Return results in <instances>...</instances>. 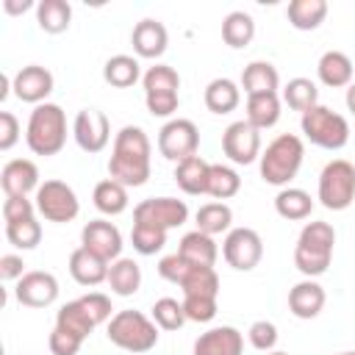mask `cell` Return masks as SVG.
Returning <instances> with one entry per match:
<instances>
[{"mask_svg": "<svg viewBox=\"0 0 355 355\" xmlns=\"http://www.w3.org/2000/svg\"><path fill=\"white\" fill-rule=\"evenodd\" d=\"M150 139L139 125H125L116 136H114V147H111V158H108V178H114L116 183L136 189L144 186L150 178Z\"/></svg>", "mask_w": 355, "mask_h": 355, "instance_id": "6da1fadb", "label": "cell"}, {"mask_svg": "<svg viewBox=\"0 0 355 355\" xmlns=\"http://www.w3.org/2000/svg\"><path fill=\"white\" fill-rule=\"evenodd\" d=\"M111 297L103 291H89L72 302H64L55 313V330L72 336L75 341H86L97 324L111 322Z\"/></svg>", "mask_w": 355, "mask_h": 355, "instance_id": "7a4b0ae2", "label": "cell"}, {"mask_svg": "<svg viewBox=\"0 0 355 355\" xmlns=\"http://www.w3.org/2000/svg\"><path fill=\"white\" fill-rule=\"evenodd\" d=\"M25 141L33 155H55L67 144V114L61 111L58 103H42L31 111L28 128H25Z\"/></svg>", "mask_w": 355, "mask_h": 355, "instance_id": "3957f363", "label": "cell"}, {"mask_svg": "<svg viewBox=\"0 0 355 355\" xmlns=\"http://www.w3.org/2000/svg\"><path fill=\"white\" fill-rule=\"evenodd\" d=\"M333 244H336V230L330 222H308L297 236L294 266L305 277L324 275L333 261Z\"/></svg>", "mask_w": 355, "mask_h": 355, "instance_id": "277c9868", "label": "cell"}, {"mask_svg": "<svg viewBox=\"0 0 355 355\" xmlns=\"http://www.w3.org/2000/svg\"><path fill=\"white\" fill-rule=\"evenodd\" d=\"M305 158V144L300 136L294 133H280L277 139H272L266 144V150H261V178L269 186H288V180L300 172Z\"/></svg>", "mask_w": 355, "mask_h": 355, "instance_id": "5b68a950", "label": "cell"}, {"mask_svg": "<svg viewBox=\"0 0 355 355\" xmlns=\"http://www.w3.org/2000/svg\"><path fill=\"white\" fill-rule=\"evenodd\" d=\"M158 324L141 311H116L105 327V336L114 347L125 352H150L158 344Z\"/></svg>", "mask_w": 355, "mask_h": 355, "instance_id": "8992f818", "label": "cell"}, {"mask_svg": "<svg viewBox=\"0 0 355 355\" xmlns=\"http://www.w3.org/2000/svg\"><path fill=\"white\" fill-rule=\"evenodd\" d=\"M158 275L175 286L183 288V297L189 294H214L219 297V275L214 266H197L186 261L183 255L172 252L158 261Z\"/></svg>", "mask_w": 355, "mask_h": 355, "instance_id": "52a82bcc", "label": "cell"}, {"mask_svg": "<svg viewBox=\"0 0 355 355\" xmlns=\"http://www.w3.org/2000/svg\"><path fill=\"white\" fill-rule=\"evenodd\" d=\"M300 128L305 139L322 150H341L349 141V122L327 105H313L311 111H305Z\"/></svg>", "mask_w": 355, "mask_h": 355, "instance_id": "ba28073f", "label": "cell"}, {"mask_svg": "<svg viewBox=\"0 0 355 355\" xmlns=\"http://www.w3.org/2000/svg\"><path fill=\"white\" fill-rule=\"evenodd\" d=\"M355 200V166L344 158L327 161L319 172V202L327 211H347Z\"/></svg>", "mask_w": 355, "mask_h": 355, "instance_id": "9c48e42d", "label": "cell"}, {"mask_svg": "<svg viewBox=\"0 0 355 355\" xmlns=\"http://www.w3.org/2000/svg\"><path fill=\"white\" fill-rule=\"evenodd\" d=\"M36 211L39 216H44L47 222H72L80 211V202H78V194L69 183L64 180H44L39 189H36Z\"/></svg>", "mask_w": 355, "mask_h": 355, "instance_id": "30bf717a", "label": "cell"}, {"mask_svg": "<svg viewBox=\"0 0 355 355\" xmlns=\"http://www.w3.org/2000/svg\"><path fill=\"white\" fill-rule=\"evenodd\" d=\"M197 147H200V130L191 119H169L161 130H158V153L166 158V161H186L191 155H197Z\"/></svg>", "mask_w": 355, "mask_h": 355, "instance_id": "8fae6325", "label": "cell"}, {"mask_svg": "<svg viewBox=\"0 0 355 355\" xmlns=\"http://www.w3.org/2000/svg\"><path fill=\"white\" fill-rule=\"evenodd\" d=\"M222 255L236 272H250L263 258V241L252 227H230L222 241Z\"/></svg>", "mask_w": 355, "mask_h": 355, "instance_id": "7c38bea8", "label": "cell"}, {"mask_svg": "<svg viewBox=\"0 0 355 355\" xmlns=\"http://www.w3.org/2000/svg\"><path fill=\"white\" fill-rule=\"evenodd\" d=\"M189 219V205L178 197H147L133 208V222H144L161 230L180 227Z\"/></svg>", "mask_w": 355, "mask_h": 355, "instance_id": "4fadbf2b", "label": "cell"}, {"mask_svg": "<svg viewBox=\"0 0 355 355\" xmlns=\"http://www.w3.org/2000/svg\"><path fill=\"white\" fill-rule=\"evenodd\" d=\"M222 153L233 161V164H252L255 158H261V130L252 128L247 119L230 122L222 133Z\"/></svg>", "mask_w": 355, "mask_h": 355, "instance_id": "5bb4252c", "label": "cell"}, {"mask_svg": "<svg viewBox=\"0 0 355 355\" xmlns=\"http://www.w3.org/2000/svg\"><path fill=\"white\" fill-rule=\"evenodd\" d=\"M14 297L25 308H47L58 300V280L55 275L42 272V269L25 272L14 286Z\"/></svg>", "mask_w": 355, "mask_h": 355, "instance_id": "9a60e30c", "label": "cell"}, {"mask_svg": "<svg viewBox=\"0 0 355 355\" xmlns=\"http://www.w3.org/2000/svg\"><path fill=\"white\" fill-rule=\"evenodd\" d=\"M72 136L78 141V147L83 153H100L105 150L108 139H111V125H108V116L97 108H83L75 114V122H72Z\"/></svg>", "mask_w": 355, "mask_h": 355, "instance_id": "2e32d148", "label": "cell"}, {"mask_svg": "<svg viewBox=\"0 0 355 355\" xmlns=\"http://www.w3.org/2000/svg\"><path fill=\"white\" fill-rule=\"evenodd\" d=\"M80 247H86L89 252L114 263L116 258H122V233L108 219H92L80 230Z\"/></svg>", "mask_w": 355, "mask_h": 355, "instance_id": "e0dca14e", "label": "cell"}, {"mask_svg": "<svg viewBox=\"0 0 355 355\" xmlns=\"http://www.w3.org/2000/svg\"><path fill=\"white\" fill-rule=\"evenodd\" d=\"M11 92L17 94V100L31 103L36 108L47 103V94L53 92V72L39 64H28L11 78Z\"/></svg>", "mask_w": 355, "mask_h": 355, "instance_id": "ac0fdd59", "label": "cell"}, {"mask_svg": "<svg viewBox=\"0 0 355 355\" xmlns=\"http://www.w3.org/2000/svg\"><path fill=\"white\" fill-rule=\"evenodd\" d=\"M0 186H3L6 197H28L31 191H36L42 186L39 183V166L31 158H14L3 166Z\"/></svg>", "mask_w": 355, "mask_h": 355, "instance_id": "d6986e66", "label": "cell"}, {"mask_svg": "<svg viewBox=\"0 0 355 355\" xmlns=\"http://www.w3.org/2000/svg\"><path fill=\"white\" fill-rule=\"evenodd\" d=\"M241 352H244V336L236 327L222 324L200 333L191 355H241Z\"/></svg>", "mask_w": 355, "mask_h": 355, "instance_id": "ffe728a7", "label": "cell"}, {"mask_svg": "<svg viewBox=\"0 0 355 355\" xmlns=\"http://www.w3.org/2000/svg\"><path fill=\"white\" fill-rule=\"evenodd\" d=\"M130 44H133V53L139 58H161L166 53L169 33H166L164 22H158V19H141V22H136V28L130 33Z\"/></svg>", "mask_w": 355, "mask_h": 355, "instance_id": "44dd1931", "label": "cell"}, {"mask_svg": "<svg viewBox=\"0 0 355 355\" xmlns=\"http://www.w3.org/2000/svg\"><path fill=\"white\" fill-rule=\"evenodd\" d=\"M324 288L313 280V277H305L300 280L297 286H291L288 291V311L297 316V319H316L324 308Z\"/></svg>", "mask_w": 355, "mask_h": 355, "instance_id": "7402d4cb", "label": "cell"}, {"mask_svg": "<svg viewBox=\"0 0 355 355\" xmlns=\"http://www.w3.org/2000/svg\"><path fill=\"white\" fill-rule=\"evenodd\" d=\"M108 266H111L108 261H103L100 255L89 252L86 247H78L69 255V275L80 286H100V283H105L108 280Z\"/></svg>", "mask_w": 355, "mask_h": 355, "instance_id": "603a6c76", "label": "cell"}, {"mask_svg": "<svg viewBox=\"0 0 355 355\" xmlns=\"http://www.w3.org/2000/svg\"><path fill=\"white\" fill-rule=\"evenodd\" d=\"M316 75L330 89L349 86L352 83V61L341 50H327V53H322V58L316 64Z\"/></svg>", "mask_w": 355, "mask_h": 355, "instance_id": "cb8c5ba5", "label": "cell"}, {"mask_svg": "<svg viewBox=\"0 0 355 355\" xmlns=\"http://www.w3.org/2000/svg\"><path fill=\"white\" fill-rule=\"evenodd\" d=\"M208 169H211V164L205 158H200V155H191V158L175 164V183H178V189L191 194V197L205 194V189H208Z\"/></svg>", "mask_w": 355, "mask_h": 355, "instance_id": "d4e9b609", "label": "cell"}, {"mask_svg": "<svg viewBox=\"0 0 355 355\" xmlns=\"http://www.w3.org/2000/svg\"><path fill=\"white\" fill-rule=\"evenodd\" d=\"M241 89L250 94H272L280 89L277 67L269 61H250L241 72Z\"/></svg>", "mask_w": 355, "mask_h": 355, "instance_id": "484cf974", "label": "cell"}, {"mask_svg": "<svg viewBox=\"0 0 355 355\" xmlns=\"http://www.w3.org/2000/svg\"><path fill=\"white\" fill-rule=\"evenodd\" d=\"M178 255H183L186 261L197 263V266H214L219 258V247L214 241V236L202 233V230H191L180 239L178 244Z\"/></svg>", "mask_w": 355, "mask_h": 355, "instance_id": "4316f807", "label": "cell"}, {"mask_svg": "<svg viewBox=\"0 0 355 355\" xmlns=\"http://www.w3.org/2000/svg\"><path fill=\"white\" fill-rule=\"evenodd\" d=\"M205 108L211 114H230L239 108L241 103V89L230 80V78H214L208 86H205Z\"/></svg>", "mask_w": 355, "mask_h": 355, "instance_id": "83f0119b", "label": "cell"}, {"mask_svg": "<svg viewBox=\"0 0 355 355\" xmlns=\"http://www.w3.org/2000/svg\"><path fill=\"white\" fill-rule=\"evenodd\" d=\"M114 294L119 297H133L141 286V266L133 261V258H116L111 266H108V280Z\"/></svg>", "mask_w": 355, "mask_h": 355, "instance_id": "f1b7e54d", "label": "cell"}, {"mask_svg": "<svg viewBox=\"0 0 355 355\" xmlns=\"http://www.w3.org/2000/svg\"><path fill=\"white\" fill-rule=\"evenodd\" d=\"M286 17L297 31H316L327 17V0H291Z\"/></svg>", "mask_w": 355, "mask_h": 355, "instance_id": "f546056e", "label": "cell"}, {"mask_svg": "<svg viewBox=\"0 0 355 355\" xmlns=\"http://www.w3.org/2000/svg\"><path fill=\"white\" fill-rule=\"evenodd\" d=\"M244 119L258 130L275 128L277 119H280V97H277V92H272V94H250Z\"/></svg>", "mask_w": 355, "mask_h": 355, "instance_id": "4dcf8cb0", "label": "cell"}, {"mask_svg": "<svg viewBox=\"0 0 355 355\" xmlns=\"http://www.w3.org/2000/svg\"><path fill=\"white\" fill-rule=\"evenodd\" d=\"M139 78H141V64H139V58H133V55L119 53V55H111V58L103 64V80H105L108 86L128 89V86H133Z\"/></svg>", "mask_w": 355, "mask_h": 355, "instance_id": "1f68e13d", "label": "cell"}, {"mask_svg": "<svg viewBox=\"0 0 355 355\" xmlns=\"http://www.w3.org/2000/svg\"><path fill=\"white\" fill-rule=\"evenodd\" d=\"M275 211L288 219V222H300V219H308L311 211H313V200L305 189H294V186H286L277 191L275 197Z\"/></svg>", "mask_w": 355, "mask_h": 355, "instance_id": "d6a6232c", "label": "cell"}, {"mask_svg": "<svg viewBox=\"0 0 355 355\" xmlns=\"http://www.w3.org/2000/svg\"><path fill=\"white\" fill-rule=\"evenodd\" d=\"M92 200H94V208H97L100 214H105V216H119V214L128 208V186L116 183L114 178H105V180H100V183L94 186Z\"/></svg>", "mask_w": 355, "mask_h": 355, "instance_id": "836d02e7", "label": "cell"}, {"mask_svg": "<svg viewBox=\"0 0 355 355\" xmlns=\"http://www.w3.org/2000/svg\"><path fill=\"white\" fill-rule=\"evenodd\" d=\"M36 22L44 33H64L72 22V6L67 0H42L36 3Z\"/></svg>", "mask_w": 355, "mask_h": 355, "instance_id": "e575fe53", "label": "cell"}, {"mask_svg": "<svg viewBox=\"0 0 355 355\" xmlns=\"http://www.w3.org/2000/svg\"><path fill=\"white\" fill-rule=\"evenodd\" d=\"M252 36H255V19L247 11H230L222 19V39L227 47L241 50L252 42Z\"/></svg>", "mask_w": 355, "mask_h": 355, "instance_id": "d590c367", "label": "cell"}, {"mask_svg": "<svg viewBox=\"0 0 355 355\" xmlns=\"http://www.w3.org/2000/svg\"><path fill=\"white\" fill-rule=\"evenodd\" d=\"M194 222H197V230H202L208 236H219V233H227L230 230L233 211H230L227 202H205V205L197 208Z\"/></svg>", "mask_w": 355, "mask_h": 355, "instance_id": "8d00e7d4", "label": "cell"}, {"mask_svg": "<svg viewBox=\"0 0 355 355\" xmlns=\"http://www.w3.org/2000/svg\"><path fill=\"white\" fill-rule=\"evenodd\" d=\"M283 103L291 108V111H311L313 105H319V89L311 78H291L286 86H283Z\"/></svg>", "mask_w": 355, "mask_h": 355, "instance_id": "74e56055", "label": "cell"}, {"mask_svg": "<svg viewBox=\"0 0 355 355\" xmlns=\"http://www.w3.org/2000/svg\"><path fill=\"white\" fill-rule=\"evenodd\" d=\"M239 189H241V178H239V172L233 166H227V164H211V169H208V189H205L208 197H216L222 202V200L236 197Z\"/></svg>", "mask_w": 355, "mask_h": 355, "instance_id": "f35d334b", "label": "cell"}, {"mask_svg": "<svg viewBox=\"0 0 355 355\" xmlns=\"http://www.w3.org/2000/svg\"><path fill=\"white\" fill-rule=\"evenodd\" d=\"M144 94H178L180 89V75L169 64H155L141 75Z\"/></svg>", "mask_w": 355, "mask_h": 355, "instance_id": "ab89813d", "label": "cell"}, {"mask_svg": "<svg viewBox=\"0 0 355 355\" xmlns=\"http://www.w3.org/2000/svg\"><path fill=\"white\" fill-rule=\"evenodd\" d=\"M153 313V322L161 327V330H180L189 319H186V311H183V302H178L175 297H161L153 302L150 308Z\"/></svg>", "mask_w": 355, "mask_h": 355, "instance_id": "60d3db41", "label": "cell"}, {"mask_svg": "<svg viewBox=\"0 0 355 355\" xmlns=\"http://www.w3.org/2000/svg\"><path fill=\"white\" fill-rule=\"evenodd\" d=\"M6 239L17 247V250H33L42 241V225L36 222V216L31 219H17V222H6Z\"/></svg>", "mask_w": 355, "mask_h": 355, "instance_id": "b9f144b4", "label": "cell"}, {"mask_svg": "<svg viewBox=\"0 0 355 355\" xmlns=\"http://www.w3.org/2000/svg\"><path fill=\"white\" fill-rule=\"evenodd\" d=\"M130 241H133V250L139 255H155L166 244V230L153 227V225H144V222H133Z\"/></svg>", "mask_w": 355, "mask_h": 355, "instance_id": "7bdbcfd3", "label": "cell"}, {"mask_svg": "<svg viewBox=\"0 0 355 355\" xmlns=\"http://www.w3.org/2000/svg\"><path fill=\"white\" fill-rule=\"evenodd\" d=\"M216 308L219 305H216L214 294H189V297H183V311H186L189 322L205 324V322H211L216 316Z\"/></svg>", "mask_w": 355, "mask_h": 355, "instance_id": "ee69618b", "label": "cell"}, {"mask_svg": "<svg viewBox=\"0 0 355 355\" xmlns=\"http://www.w3.org/2000/svg\"><path fill=\"white\" fill-rule=\"evenodd\" d=\"M247 338H250V344H252L258 352H272L275 344H277V327H275V322H269V319H258V322L250 324Z\"/></svg>", "mask_w": 355, "mask_h": 355, "instance_id": "f6af8a7d", "label": "cell"}, {"mask_svg": "<svg viewBox=\"0 0 355 355\" xmlns=\"http://www.w3.org/2000/svg\"><path fill=\"white\" fill-rule=\"evenodd\" d=\"M36 202L28 197H6L3 200V219L6 222H17V219H31L36 216Z\"/></svg>", "mask_w": 355, "mask_h": 355, "instance_id": "bcb514c9", "label": "cell"}, {"mask_svg": "<svg viewBox=\"0 0 355 355\" xmlns=\"http://www.w3.org/2000/svg\"><path fill=\"white\" fill-rule=\"evenodd\" d=\"M144 105L153 116H172L180 105L178 94H144Z\"/></svg>", "mask_w": 355, "mask_h": 355, "instance_id": "7dc6e473", "label": "cell"}, {"mask_svg": "<svg viewBox=\"0 0 355 355\" xmlns=\"http://www.w3.org/2000/svg\"><path fill=\"white\" fill-rule=\"evenodd\" d=\"M19 141V119L11 111H0V150H11Z\"/></svg>", "mask_w": 355, "mask_h": 355, "instance_id": "c3c4849f", "label": "cell"}, {"mask_svg": "<svg viewBox=\"0 0 355 355\" xmlns=\"http://www.w3.org/2000/svg\"><path fill=\"white\" fill-rule=\"evenodd\" d=\"M22 275H25V261H22V255H14V252L0 255V280L14 283V280H19Z\"/></svg>", "mask_w": 355, "mask_h": 355, "instance_id": "681fc988", "label": "cell"}, {"mask_svg": "<svg viewBox=\"0 0 355 355\" xmlns=\"http://www.w3.org/2000/svg\"><path fill=\"white\" fill-rule=\"evenodd\" d=\"M3 8L8 11V14H22V11H28V8H33V3L31 0H3Z\"/></svg>", "mask_w": 355, "mask_h": 355, "instance_id": "f907efd6", "label": "cell"}, {"mask_svg": "<svg viewBox=\"0 0 355 355\" xmlns=\"http://www.w3.org/2000/svg\"><path fill=\"white\" fill-rule=\"evenodd\" d=\"M11 92V78L8 75H0V100H6Z\"/></svg>", "mask_w": 355, "mask_h": 355, "instance_id": "816d5d0a", "label": "cell"}, {"mask_svg": "<svg viewBox=\"0 0 355 355\" xmlns=\"http://www.w3.org/2000/svg\"><path fill=\"white\" fill-rule=\"evenodd\" d=\"M347 108L355 114V83H349V86H347Z\"/></svg>", "mask_w": 355, "mask_h": 355, "instance_id": "f5cc1de1", "label": "cell"}, {"mask_svg": "<svg viewBox=\"0 0 355 355\" xmlns=\"http://www.w3.org/2000/svg\"><path fill=\"white\" fill-rule=\"evenodd\" d=\"M266 355H288V352H277V349H272V352H266Z\"/></svg>", "mask_w": 355, "mask_h": 355, "instance_id": "db71d44e", "label": "cell"}, {"mask_svg": "<svg viewBox=\"0 0 355 355\" xmlns=\"http://www.w3.org/2000/svg\"><path fill=\"white\" fill-rule=\"evenodd\" d=\"M338 355H355V352H338Z\"/></svg>", "mask_w": 355, "mask_h": 355, "instance_id": "11a10c76", "label": "cell"}]
</instances>
